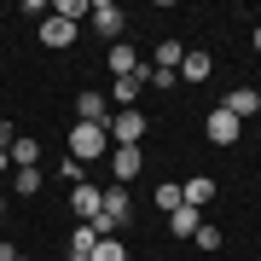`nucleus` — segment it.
I'll list each match as a JSON object with an SVG mask.
<instances>
[{"mask_svg": "<svg viewBox=\"0 0 261 261\" xmlns=\"http://www.w3.org/2000/svg\"><path fill=\"white\" fill-rule=\"evenodd\" d=\"M93 244H99V232H93L87 221H82V226L70 232V250H75V255H93Z\"/></svg>", "mask_w": 261, "mask_h": 261, "instance_id": "nucleus-21", "label": "nucleus"}, {"mask_svg": "<svg viewBox=\"0 0 261 261\" xmlns=\"http://www.w3.org/2000/svg\"><path fill=\"white\" fill-rule=\"evenodd\" d=\"M192 244H197V250H221V226H197Z\"/></svg>", "mask_w": 261, "mask_h": 261, "instance_id": "nucleus-23", "label": "nucleus"}, {"mask_svg": "<svg viewBox=\"0 0 261 261\" xmlns=\"http://www.w3.org/2000/svg\"><path fill=\"white\" fill-rule=\"evenodd\" d=\"M145 111H111V122H105V134H111V145H140L145 140Z\"/></svg>", "mask_w": 261, "mask_h": 261, "instance_id": "nucleus-2", "label": "nucleus"}, {"mask_svg": "<svg viewBox=\"0 0 261 261\" xmlns=\"http://www.w3.org/2000/svg\"><path fill=\"white\" fill-rule=\"evenodd\" d=\"M180 203H186V192H180L174 180H163V186H157V209H163V215H174Z\"/></svg>", "mask_w": 261, "mask_h": 261, "instance_id": "nucleus-18", "label": "nucleus"}, {"mask_svg": "<svg viewBox=\"0 0 261 261\" xmlns=\"http://www.w3.org/2000/svg\"><path fill=\"white\" fill-rule=\"evenodd\" d=\"M70 157L75 163H99V157H111V134H105V128H93V122H75V128H70Z\"/></svg>", "mask_w": 261, "mask_h": 261, "instance_id": "nucleus-1", "label": "nucleus"}, {"mask_svg": "<svg viewBox=\"0 0 261 261\" xmlns=\"http://www.w3.org/2000/svg\"><path fill=\"white\" fill-rule=\"evenodd\" d=\"M180 192H186V203H192V209H203L209 197H215V180H209V174H192V180H186Z\"/></svg>", "mask_w": 261, "mask_h": 261, "instance_id": "nucleus-15", "label": "nucleus"}, {"mask_svg": "<svg viewBox=\"0 0 261 261\" xmlns=\"http://www.w3.org/2000/svg\"><path fill=\"white\" fill-rule=\"evenodd\" d=\"M75 29H82V23H64V18L47 12V18H41V41H47L53 53H64V47H75Z\"/></svg>", "mask_w": 261, "mask_h": 261, "instance_id": "nucleus-7", "label": "nucleus"}, {"mask_svg": "<svg viewBox=\"0 0 261 261\" xmlns=\"http://www.w3.org/2000/svg\"><path fill=\"white\" fill-rule=\"evenodd\" d=\"M87 12H93V0H58V6H53V18L75 23V18H87Z\"/></svg>", "mask_w": 261, "mask_h": 261, "instance_id": "nucleus-20", "label": "nucleus"}, {"mask_svg": "<svg viewBox=\"0 0 261 261\" xmlns=\"http://www.w3.org/2000/svg\"><path fill=\"white\" fill-rule=\"evenodd\" d=\"M0 215H6V197H0Z\"/></svg>", "mask_w": 261, "mask_h": 261, "instance_id": "nucleus-29", "label": "nucleus"}, {"mask_svg": "<svg viewBox=\"0 0 261 261\" xmlns=\"http://www.w3.org/2000/svg\"><path fill=\"white\" fill-rule=\"evenodd\" d=\"M75 116H82V122H93V128H105V122H111V99L87 87V93L75 99Z\"/></svg>", "mask_w": 261, "mask_h": 261, "instance_id": "nucleus-9", "label": "nucleus"}, {"mask_svg": "<svg viewBox=\"0 0 261 261\" xmlns=\"http://www.w3.org/2000/svg\"><path fill=\"white\" fill-rule=\"evenodd\" d=\"M105 64H111V75H116V82H122V75H145V70H151V64H140V53H134L128 41H116Z\"/></svg>", "mask_w": 261, "mask_h": 261, "instance_id": "nucleus-8", "label": "nucleus"}, {"mask_svg": "<svg viewBox=\"0 0 261 261\" xmlns=\"http://www.w3.org/2000/svg\"><path fill=\"white\" fill-rule=\"evenodd\" d=\"M12 140H18V128H12L6 116H0V151H12Z\"/></svg>", "mask_w": 261, "mask_h": 261, "instance_id": "nucleus-25", "label": "nucleus"}, {"mask_svg": "<svg viewBox=\"0 0 261 261\" xmlns=\"http://www.w3.org/2000/svg\"><path fill=\"white\" fill-rule=\"evenodd\" d=\"M70 209H75V221H93V215L105 209V192L93 186V180H82V186H70Z\"/></svg>", "mask_w": 261, "mask_h": 261, "instance_id": "nucleus-6", "label": "nucleus"}, {"mask_svg": "<svg viewBox=\"0 0 261 261\" xmlns=\"http://www.w3.org/2000/svg\"><path fill=\"white\" fill-rule=\"evenodd\" d=\"M6 168H12V157H6V151H0V174H6Z\"/></svg>", "mask_w": 261, "mask_h": 261, "instance_id": "nucleus-26", "label": "nucleus"}, {"mask_svg": "<svg viewBox=\"0 0 261 261\" xmlns=\"http://www.w3.org/2000/svg\"><path fill=\"white\" fill-rule=\"evenodd\" d=\"M255 53H261V29H255Z\"/></svg>", "mask_w": 261, "mask_h": 261, "instance_id": "nucleus-28", "label": "nucleus"}, {"mask_svg": "<svg viewBox=\"0 0 261 261\" xmlns=\"http://www.w3.org/2000/svg\"><path fill=\"white\" fill-rule=\"evenodd\" d=\"M203 134H209V145H238V134H244V122H238L232 111H221V105H215V111L203 116Z\"/></svg>", "mask_w": 261, "mask_h": 261, "instance_id": "nucleus-3", "label": "nucleus"}, {"mask_svg": "<svg viewBox=\"0 0 261 261\" xmlns=\"http://www.w3.org/2000/svg\"><path fill=\"white\" fill-rule=\"evenodd\" d=\"M18 261H29V255H18Z\"/></svg>", "mask_w": 261, "mask_h": 261, "instance_id": "nucleus-30", "label": "nucleus"}, {"mask_svg": "<svg viewBox=\"0 0 261 261\" xmlns=\"http://www.w3.org/2000/svg\"><path fill=\"white\" fill-rule=\"evenodd\" d=\"M87 18H93V29L111 41V47L122 41V23H128V18H122V6H116V0H93V12H87Z\"/></svg>", "mask_w": 261, "mask_h": 261, "instance_id": "nucleus-4", "label": "nucleus"}, {"mask_svg": "<svg viewBox=\"0 0 261 261\" xmlns=\"http://www.w3.org/2000/svg\"><path fill=\"white\" fill-rule=\"evenodd\" d=\"M64 261H93V255H75V250H70V255H64Z\"/></svg>", "mask_w": 261, "mask_h": 261, "instance_id": "nucleus-27", "label": "nucleus"}, {"mask_svg": "<svg viewBox=\"0 0 261 261\" xmlns=\"http://www.w3.org/2000/svg\"><path fill=\"white\" fill-rule=\"evenodd\" d=\"M145 82H151V70H145V75H122V82L111 87V99L122 105V111H134V105H140V87H145Z\"/></svg>", "mask_w": 261, "mask_h": 261, "instance_id": "nucleus-12", "label": "nucleus"}, {"mask_svg": "<svg viewBox=\"0 0 261 261\" xmlns=\"http://www.w3.org/2000/svg\"><path fill=\"white\" fill-rule=\"evenodd\" d=\"M6 157H12V168H41V145L29 140V134H18V140H12V151H6Z\"/></svg>", "mask_w": 261, "mask_h": 261, "instance_id": "nucleus-13", "label": "nucleus"}, {"mask_svg": "<svg viewBox=\"0 0 261 261\" xmlns=\"http://www.w3.org/2000/svg\"><path fill=\"white\" fill-rule=\"evenodd\" d=\"M221 111H232L238 122H250V116L261 111V93H255V87H232V93L221 99Z\"/></svg>", "mask_w": 261, "mask_h": 261, "instance_id": "nucleus-10", "label": "nucleus"}, {"mask_svg": "<svg viewBox=\"0 0 261 261\" xmlns=\"http://www.w3.org/2000/svg\"><path fill=\"white\" fill-rule=\"evenodd\" d=\"M197 226H203V215H197L192 203H180L174 215H168V232H174V238H192V232H197Z\"/></svg>", "mask_w": 261, "mask_h": 261, "instance_id": "nucleus-14", "label": "nucleus"}, {"mask_svg": "<svg viewBox=\"0 0 261 261\" xmlns=\"http://www.w3.org/2000/svg\"><path fill=\"white\" fill-rule=\"evenodd\" d=\"M12 192H18V197H35L41 192V168H12Z\"/></svg>", "mask_w": 261, "mask_h": 261, "instance_id": "nucleus-17", "label": "nucleus"}, {"mask_svg": "<svg viewBox=\"0 0 261 261\" xmlns=\"http://www.w3.org/2000/svg\"><path fill=\"white\" fill-rule=\"evenodd\" d=\"M105 215H111L116 226H128V186H111V192H105Z\"/></svg>", "mask_w": 261, "mask_h": 261, "instance_id": "nucleus-16", "label": "nucleus"}, {"mask_svg": "<svg viewBox=\"0 0 261 261\" xmlns=\"http://www.w3.org/2000/svg\"><path fill=\"white\" fill-rule=\"evenodd\" d=\"M174 75H186V82H209V75H215V58L192 47L186 58H180V70H174Z\"/></svg>", "mask_w": 261, "mask_h": 261, "instance_id": "nucleus-11", "label": "nucleus"}, {"mask_svg": "<svg viewBox=\"0 0 261 261\" xmlns=\"http://www.w3.org/2000/svg\"><path fill=\"white\" fill-rule=\"evenodd\" d=\"M180 58H186L180 41H157V70H180Z\"/></svg>", "mask_w": 261, "mask_h": 261, "instance_id": "nucleus-19", "label": "nucleus"}, {"mask_svg": "<svg viewBox=\"0 0 261 261\" xmlns=\"http://www.w3.org/2000/svg\"><path fill=\"white\" fill-rule=\"evenodd\" d=\"M58 180H64V186H82V163L64 157V163H58Z\"/></svg>", "mask_w": 261, "mask_h": 261, "instance_id": "nucleus-24", "label": "nucleus"}, {"mask_svg": "<svg viewBox=\"0 0 261 261\" xmlns=\"http://www.w3.org/2000/svg\"><path fill=\"white\" fill-rule=\"evenodd\" d=\"M93 261H128V250H122L116 238H99V244H93Z\"/></svg>", "mask_w": 261, "mask_h": 261, "instance_id": "nucleus-22", "label": "nucleus"}, {"mask_svg": "<svg viewBox=\"0 0 261 261\" xmlns=\"http://www.w3.org/2000/svg\"><path fill=\"white\" fill-rule=\"evenodd\" d=\"M140 145H111V180H116V186H128V180L134 174H140Z\"/></svg>", "mask_w": 261, "mask_h": 261, "instance_id": "nucleus-5", "label": "nucleus"}]
</instances>
